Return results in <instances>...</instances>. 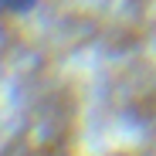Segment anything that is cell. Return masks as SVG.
<instances>
[{
	"mask_svg": "<svg viewBox=\"0 0 156 156\" xmlns=\"http://www.w3.org/2000/svg\"><path fill=\"white\" fill-rule=\"evenodd\" d=\"M37 4L41 0H0V17H24L37 10Z\"/></svg>",
	"mask_w": 156,
	"mask_h": 156,
	"instance_id": "cell-1",
	"label": "cell"
}]
</instances>
